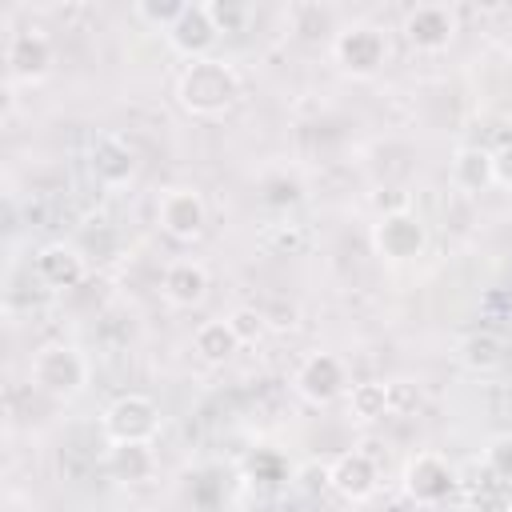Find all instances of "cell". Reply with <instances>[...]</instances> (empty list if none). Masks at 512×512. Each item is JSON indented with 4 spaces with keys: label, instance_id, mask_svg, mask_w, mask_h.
Here are the masks:
<instances>
[{
    "label": "cell",
    "instance_id": "cell-18",
    "mask_svg": "<svg viewBox=\"0 0 512 512\" xmlns=\"http://www.w3.org/2000/svg\"><path fill=\"white\" fill-rule=\"evenodd\" d=\"M456 356H460V364L472 368V372H496V368L508 364V340H504L500 332H492V328H480V332H468V336L460 340Z\"/></svg>",
    "mask_w": 512,
    "mask_h": 512
},
{
    "label": "cell",
    "instance_id": "cell-20",
    "mask_svg": "<svg viewBox=\"0 0 512 512\" xmlns=\"http://www.w3.org/2000/svg\"><path fill=\"white\" fill-rule=\"evenodd\" d=\"M348 412L356 420H364V424L392 416L388 412V380H360V384H352L348 388Z\"/></svg>",
    "mask_w": 512,
    "mask_h": 512
},
{
    "label": "cell",
    "instance_id": "cell-4",
    "mask_svg": "<svg viewBox=\"0 0 512 512\" xmlns=\"http://www.w3.org/2000/svg\"><path fill=\"white\" fill-rule=\"evenodd\" d=\"M332 60L352 80H372L388 64V36H384V28H376L368 20H356V24L336 28V36H332Z\"/></svg>",
    "mask_w": 512,
    "mask_h": 512
},
{
    "label": "cell",
    "instance_id": "cell-24",
    "mask_svg": "<svg viewBox=\"0 0 512 512\" xmlns=\"http://www.w3.org/2000/svg\"><path fill=\"white\" fill-rule=\"evenodd\" d=\"M132 12H136V20H144V24L160 28V32H168V28L180 20L184 4H180V0H136Z\"/></svg>",
    "mask_w": 512,
    "mask_h": 512
},
{
    "label": "cell",
    "instance_id": "cell-5",
    "mask_svg": "<svg viewBox=\"0 0 512 512\" xmlns=\"http://www.w3.org/2000/svg\"><path fill=\"white\" fill-rule=\"evenodd\" d=\"M368 240H372V252L380 260L408 264V260L424 256V248H428V224L412 208H388V212L376 216Z\"/></svg>",
    "mask_w": 512,
    "mask_h": 512
},
{
    "label": "cell",
    "instance_id": "cell-26",
    "mask_svg": "<svg viewBox=\"0 0 512 512\" xmlns=\"http://www.w3.org/2000/svg\"><path fill=\"white\" fill-rule=\"evenodd\" d=\"M412 408H420V388L412 380H388V412L408 416Z\"/></svg>",
    "mask_w": 512,
    "mask_h": 512
},
{
    "label": "cell",
    "instance_id": "cell-2",
    "mask_svg": "<svg viewBox=\"0 0 512 512\" xmlns=\"http://www.w3.org/2000/svg\"><path fill=\"white\" fill-rule=\"evenodd\" d=\"M92 364L76 344H44L36 348L32 364H28V380L36 392L52 396V400H72L88 388Z\"/></svg>",
    "mask_w": 512,
    "mask_h": 512
},
{
    "label": "cell",
    "instance_id": "cell-22",
    "mask_svg": "<svg viewBox=\"0 0 512 512\" xmlns=\"http://www.w3.org/2000/svg\"><path fill=\"white\" fill-rule=\"evenodd\" d=\"M224 320L232 324V332H236L240 344H256V340H264V332H268V316H264V308H252V304L232 308Z\"/></svg>",
    "mask_w": 512,
    "mask_h": 512
},
{
    "label": "cell",
    "instance_id": "cell-23",
    "mask_svg": "<svg viewBox=\"0 0 512 512\" xmlns=\"http://www.w3.org/2000/svg\"><path fill=\"white\" fill-rule=\"evenodd\" d=\"M484 468H488L492 480L512 484V432H500V436L488 440V448H484Z\"/></svg>",
    "mask_w": 512,
    "mask_h": 512
},
{
    "label": "cell",
    "instance_id": "cell-1",
    "mask_svg": "<svg viewBox=\"0 0 512 512\" xmlns=\"http://www.w3.org/2000/svg\"><path fill=\"white\" fill-rule=\"evenodd\" d=\"M240 92H244L240 72H236L224 56L188 60L184 72L176 76V104H180L188 116H200V120L224 116V112L240 100Z\"/></svg>",
    "mask_w": 512,
    "mask_h": 512
},
{
    "label": "cell",
    "instance_id": "cell-8",
    "mask_svg": "<svg viewBox=\"0 0 512 512\" xmlns=\"http://www.w3.org/2000/svg\"><path fill=\"white\" fill-rule=\"evenodd\" d=\"M292 388L300 400H308L312 408H324L332 400H340L352 384H348V368L336 352H312L296 364L292 372Z\"/></svg>",
    "mask_w": 512,
    "mask_h": 512
},
{
    "label": "cell",
    "instance_id": "cell-29",
    "mask_svg": "<svg viewBox=\"0 0 512 512\" xmlns=\"http://www.w3.org/2000/svg\"><path fill=\"white\" fill-rule=\"evenodd\" d=\"M504 52H508V56H512V24H508V28H504Z\"/></svg>",
    "mask_w": 512,
    "mask_h": 512
},
{
    "label": "cell",
    "instance_id": "cell-6",
    "mask_svg": "<svg viewBox=\"0 0 512 512\" xmlns=\"http://www.w3.org/2000/svg\"><path fill=\"white\" fill-rule=\"evenodd\" d=\"M460 476H456V464L440 452H416L404 460V472H400V488H404V500L412 508H432V504H444L452 492H456Z\"/></svg>",
    "mask_w": 512,
    "mask_h": 512
},
{
    "label": "cell",
    "instance_id": "cell-13",
    "mask_svg": "<svg viewBox=\"0 0 512 512\" xmlns=\"http://www.w3.org/2000/svg\"><path fill=\"white\" fill-rule=\"evenodd\" d=\"M328 488L340 492V496L352 500V504L372 500L376 488H380V468H376V460H372L364 448L340 452V456L328 464Z\"/></svg>",
    "mask_w": 512,
    "mask_h": 512
},
{
    "label": "cell",
    "instance_id": "cell-11",
    "mask_svg": "<svg viewBox=\"0 0 512 512\" xmlns=\"http://www.w3.org/2000/svg\"><path fill=\"white\" fill-rule=\"evenodd\" d=\"M156 220H160L164 236H172L180 244H192L208 224V204L196 188H168L156 204Z\"/></svg>",
    "mask_w": 512,
    "mask_h": 512
},
{
    "label": "cell",
    "instance_id": "cell-27",
    "mask_svg": "<svg viewBox=\"0 0 512 512\" xmlns=\"http://www.w3.org/2000/svg\"><path fill=\"white\" fill-rule=\"evenodd\" d=\"M208 12H212V20H216L220 32L240 28V20L248 16V8H240V4H208Z\"/></svg>",
    "mask_w": 512,
    "mask_h": 512
},
{
    "label": "cell",
    "instance_id": "cell-10",
    "mask_svg": "<svg viewBox=\"0 0 512 512\" xmlns=\"http://www.w3.org/2000/svg\"><path fill=\"white\" fill-rule=\"evenodd\" d=\"M88 168H92L96 184L124 188V184L136 180L140 160H136V148L128 144V136H120V132H96L92 144H88Z\"/></svg>",
    "mask_w": 512,
    "mask_h": 512
},
{
    "label": "cell",
    "instance_id": "cell-30",
    "mask_svg": "<svg viewBox=\"0 0 512 512\" xmlns=\"http://www.w3.org/2000/svg\"><path fill=\"white\" fill-rule=\"evenodd\" d=\"M12 512H40V508H12Z\"/></svg>",
    "mask_w": 512,
    "mask_h": 512
},
{
    "label": "cell",
    "instance_id": "cell-12",
    "mask_svg": "<svg viewBox=\"0 0 512 512\" xmlns=\"http://www.w3.org/2000/svg\"><path fill=\"white\" fill-rule=\"evenodd\" d=\"M84 268H88V260H84L80 244H68V240H48L32 252V276L48 292L76 288L84 280Z\"/></svg>",
    "mask_w": 512,
    "mask_h": 512
},
{
    "label": "cell",
    "instance_id": "cell-14",
    "mask_svg": "<svg viewBox=\"0 0 512 512\" xmlns=\"http://www.w3.org/2000/svg\"><path fill=\"white\" fill-rule=\"evenodd\" d=\"M164 36H168L172 52H180V56H188V60H204V56H212V48H216V40H220V28H216L208 4H184L180 20H176Z\"/></svg>",
    "mask_w": 512,
    "mask_h": 512
},
{
    "label": "cell",
    "instance_id": "cell-16",
    "mask_svg": "<svg viewBox=\"0 0 512 512\" xmlns=\"http://www.w3.org/2000/svg\"><path fill=\"white\" fill-rule=\"evenodd\" d=\"M448 176H452V188L468 192V196H480L496 184V164H492V148L484 144H460L452 152V164H448Z\"/></svg>",
    "mask_w": 512,
    "mask_h": 512
},
{
    "label": "cell",
    "instance_id": "cell-21",
    "mask_svg": "<svg viewBox=\"0 0 512 512\" xmlns=\"http://www.w3.org/2000/svg\"><path fill=\"white\" fill-rule=\"evenodd\" d=\"M260 244H264L272 256H300V252H304V244H308V236H304V228H300V224L276 220V224H268V228H264Z\"/></svg>",
    "mask_w": 512,
    "mask_h": 512
},
{
    "label": "cell",
    "instance_id": "cell-3",
    "mask_svg": "<svg viewBox=\"0 0 512 512\" xmlns=\"http://www.w3.org/2000/svg\"><path fill=\"white\" fill-rule=\"evenodd\" d=\"M160 404L144 392H124L116 396L104 416H100V432L108 444H152L160 436Z\"/></svg>",
    "mask_w": 512,
    "mask_h": 512
},
{
    "label": "cell",
    "instance_id": "cell-15",
    "mask_svg": "<svg viewBox=\"0 0 512 512\" xmlns=\"http://www.w3.org/2000/svg\"><path fill=\"white\" fill-rule=\"evenodd\" d=\"M160 292H164V300L172 308H196L208 296V268L200 260H192V256H180V260H172L164 268Z\"/></svg>",
    "mask_w": 512,
    "mask_h": 512
},
{
    "label": "cell",
    "instance_id": "cell-17",
    "mask_svg": "<svg viewBox=\"0 0 512 512\" xmlns=\"http://www.w3.org/2000/svg\"><path fill=\"white\" fill-rule=\"evenodd\" d=\"M104 468L120 484H144L156 476V452L152 444H108Z\"/></svg>",
    "mask_w": 512,
    "mask_h": 512
},
{
    "label": "cell",
    "instance_id": "cell-28",
    "mask_svg": "<svg viewBox=\"0 0 512 512\" xmlns=\"http://www.w3.org/2000/svg\"><path fill=\"white\" fill-rule=\"evenodd\" d=\"M492 164H496V184L512 188V140L500 144V148H492Z\"/></svg>",
    "mask_w": 512,
    "mask_h": 512
},
{
    "label": "cell",
    "instance_id": "cell-25",
    "mask_svg": "<svg viewBox=\"0 0 512 512\" xmlns=\"http://www.w3.org/2000/svg\"><path fill=\"white\" fill-rule=\"evenodd\" d=\"M260 188H264V204H272V208H292L300 200V180H292V176H268Z\"/></svg>",
    "mask_w": 512,
    "mask_h": 512
},
{
    "label": "cell",
    "instance_id": "cell-19",
    "mask_svg": "<svg viewBox=\"0 0 512 512\" xmlns=\"http://www.w3.org/2000/svg\"><path fill=\"white\" fill-rule=\"evenodd\" d=\"M192 348H196V356H200L204 364H224V360H232L244 344L236 340V332H232L228 320H204V324H196V332H192Z\"/></svg>",
    "mask_w": 512,
    "mask_h": 512
},
{
    "label": "cell",
    "instance_id": "cell-9",
    "mask_svg": "<svg viewBox=\"0 0 512 512\" xmlns=\"http://www.w3.org/2000/svg\"><path fill=\"white\" fill-rule=\"evenodd\" d=\"M400 32L416 52H444L460 32V16L448 4H416L404 12Z\"/></svg>",
    "mask_w": 512,
    "mask_h": 512
},
{
    "label": "cell",
    "instance_id": "cell-7",
    "mask_svg": "<svg viewBox=\"0 0 512 512\" xmlns=\"http://www.w3.org/2000/svg\"><path fill=\"white\" fill-rule=\"evenodd\" d=\"M56 64V48L44 28H16L4 40V72L8 84H40Z\"/></svg>",
    "mask_w": 512,
    "mask_h": 512
}]
</instances>
